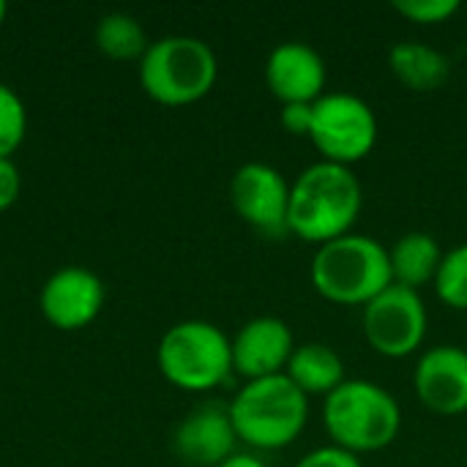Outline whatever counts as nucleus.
Segmentation results:
<instances>
[{"label": "nucleus", "mask_w": 467, "mask_h": 467, "mask_svg": "<svg viewBox=\"0 0 467 467\" xmlns=\"http://www.w3.org/2000/svg\"><path fill=\"white\" fill-rule=\"evenodd\" d=\"M361 205L364 189L358 175L350 167L320 159L290 183L287 233L323 246L350 233Z\"/></svg>", "instance_id": "1"}, {"label": "nucleus", "mask_w": 467, "mask_h": 467, "mask_svg": "<svg viewBox=\"0 0 467 467\" xmlns=\"http://www.w3.org/2000/svg\"><path fill=\"white\" fill-rule=\"evenodd\" d=\"M315 290L339 306H367L386 287H391L389 249L361 233H348L317 246L312 260Z\"/></svg>", "instance_id": "2"}, {"label": "nucleus", "mask_w": 467, "mask_h": 467, "mask_svg": "<svg viewBox=\"0 0 467 467\" xmlns=\"http://www.w3.org/2000/svg\"><path fill=\"white\" fill-rule=\"evenodd\" d=\"M323 427L334 446L361 457L397 441L402 410L383 386L372 380H345L323 397Z\"/></svg>", "instance_id": "3"}, {"label": "nucleus", "mask_w": 467, "mask_h": 467, "mask_svg": "<svg viewBox=\"0 0 467 467\" xmlns=\"http://www.w3.org/2000/svg\"><path fill=\"white\" fill-rule=\"evenodd\" d=\"M227 408L238 441L257 451L287 449L309 419V397L287 375L244 383Z\"/></svg>", "instance_id": "4"}, {"label": "nucleus", "mask_w": 467, "mask_h": 467, "mask_svg": "<svg viewBox=\"0 0 467 467\" xmlns=\"http://www.w3.org/2000/svg\"><path fill=\"white\" fill-rule=\"evenodd\" d=\"M219 77L213 49L194 36H164L140 60L142 90L167 107H186L211 93Z\"/></svg>", "instance_id": "5"}, {"label": "nucleus", "mask_w": 467, "mask_h": 467, "mask_svg": "<svg viewBox=\"0 0 467 467\" xmlns=\"http://www.w3.org/2000/svg\"><path fill=\"white\" fill-rule=\"evenodd\" d=\"M159 369L183 391H213L233 375V342L205 320L175 323L159 342Z\"/></svg>", "instance_id": "6"}, {"label": "nucleus", "mask_w": 467, "mask_h": 467, "mask_svg": "<svg viewBox=\"0 0 467 467\" xmlns=\"http://www.w3.org/2000/svg\"><path fill=\"white\" fill-rule=\"evenodd\" d=\"M380 137L375 109L356 93H326L312 104L309 140L323 161L350 167L372 153Z\"/></svg>", "instance_id": "7"}, {"label": "nucleus", "mask_w": 467, "mask_h": 467, "mask_svg": "<svg viewBox=\"0 0 467 467\" xmlns=\"http://www.w3.org/2000/svg\"><path fill=\"white\" fill-rule=\"evenodd\" d=\"M364 337L378 356L408 358L427 337L430 315L421 293L391 285L364 306Z\"/></svg>", "instance_id": "8"}, {"label": "nucleus", "mask_w": 467, "mask_h": 467, "mask_svg": "<svg viewBox=\"0 0 467 467\" xmlns=\"http://www.w3.org/2000/svg\"><path fill=\"white\" fill-rule=\"evenodd\" d=\"M230 202L235 213L257 233L268 238L287 235L290 183L276 167L265 161L241 164L230 181Z\"/></svg>", "instance_id": "9"}, {"label": "nucleus", "mask_w": 467, "mask_h": 467, "mask_svg": "<svg viewBox=\"0 0 467 467\" xmlns=\"http://www.w3.org/2000/svg\"><path fill=\"white\" fill-rule=\"evenodd\" d=\"M104 282L88 268H60L41 287V315L60 331H79L90 326L104 306Z\"/></svg>", "instance_id": "10"}, {"label": "nucleus", "mask_w": 467, "mask_h": 467, "mask_svg": "<svg viewBox=\"0 0 467 467\" xmlns=\"http://www.w3.org/2000/svg\"><path fill=\"white\" fill-rule=\"evenodd\" d=\"M413 391L419 402L438 416L467 413V350L457 345H438L421 353L413 372Z\"/></svg>", "instance_id": "11"}, {"label": "nucleus", "mask_w": 467, "mask_h": 467, "mask_svg": "<svg viewBox=\"0 0 467 467\" xmlns=\"http://www.w3.org/2000/svg\"><path fill=\"white\" fill-rule=\"evenodd\" d=\"M233 342V372L249 380L285 375L296 350L293 331L282 317L263 315L238 328Z\"/></svg>", "instance_id": "12"}, {"label": "nucleus", "mask_w": 467, "mask_h": 467, "mask_svg": "<svg viewBox=\"0 0 467 467\" xmlns=\"http://www.w3.org/2000/svg\"><path fill=\"white\" fill-rule=\"evenodd\" d=\"M326 60L304 41H282L265 60V85L282 104H315L326 96Z\"/></svg>", "instance_id": "13"}, {"label": "nucleus", "mask_w": 467, "mask_h": 467, "mask_svg": "<svg viewBox=\"0 0 467 467\" xmlns=\"http://www.w3.org/2000/svg\"><path fill=\"white\" fill-rule=\"evenodd\" d=\"M235 443L238 435L230 419V408L219 402L194 408L172 435L175 454L194 467H219L230 454H235Z\"/></svg>", "instance_id": "14"}, {"label": "nucleus", "mask_w": 467, "mask_h": 467, "mask_svg": "<svg viewBox=\"0 0 467 467\" xmlns=\"http://www.w3.org/2000/svg\"><path fill=\"white\" fill-rule=\"evenodd\" d=\"M285 375L306 397H328L345 383V364L331 345L306 342L293 350Z\"/></svg>", "instance_id": "15"}, {"label": "nucleus", "mask_w": 467, "mask_h": 467, "mask_svg": "<svg viewBox=\"0 0 467 467\" xmlns=\"http://www.w3.org/2000/svg\"><path fill=\"white\" fill-rule=\"evenodd\" d=\"M441 260L443 249L430 233H408L389 249L391 282L419 293L424 285L435 282Z\"/></svg>", "instance_id": "16"}, {"label": "nucleus", "mask_w": 467, "mask_h": 467, "mask_svg": "<svg viewBox=\"0 0 467 467\" xmlns=\"http://www.w3.org/2000/svg\"><path fill=\"white\" fill-rule=\"evenodd\" d=\"M389 66H391V74L410 90H419V93H430V90H438L449 74H451V63L449 57L430 47V44H421V41H400L391 47L389 52Z\"/></svg>", "instance_id": "17"}, {"label": "nucleus", "mask_w": 467, "mask_h": 467, "mask_svg": "<svg viewBox=\"0 0 467 467\" xmlns=\"http://www.w3.org/2000/svg\"><path fill=\"white\" fill-rule=\"evenodd\" d=\"M96 47L112 57V60H134L148 52V38H145V30L142 25L123 14V11H115V14H107L99 19L96 25Z\"/></svg>", "instance_id": "18"}, {"label": "nucleus", "mask_w": 467, "mask_h": 467, "mask_svg": "<svg viewBox=\"0 0 467 467\" xmlns=\"http://www.w3.org/2000/svg\"><path fill=\"white\" fill-rule=\"evenodd\" d=\"M432 287L446 306L457 312H467V244L443 252Z\"/></svg>", "instance_id": "19"}, {"label": "nucleus", "mask_w": 467, "mask_h": 467, "mask_svg": "<svg viewBox=\"0 0 467 467\" xmlns=\"http://www.w3.org/2000/svg\"><path fill=\"white\" fill-rule=\"evenodd\" d=\"M27 131V112L22 99L0 82V159H11V153L22 145Z\"/></svg>", "instance_id": "20"}, {"label": "nucleus", "mask_w": 467, "mask_h": 467, "mask_svg": "<svg viewBox=\"0 0 467 467\" xmlns=\"http://www.w3.org/2000/svg\"><path fill=\"white\" fill-rule=\"evenodd\" d=\"M391 5L416 25H441L460 11V0H394Z\"/></svg>", "instance_id": "21"}, {"label": "nucleus", "mask_w": 467, "mask_h": 467, "mask_svg": "<svg viewBox=\"0 0 467 467\" xmlns=\"http://www.w3.org/2000/svg\"><path fill=\"white\" fill-rule=\"evenodd\" d=\"M296 467H364L361 465V460L356 457V454H350V451H345V449H339V446H320V449H315V451H309V454H304Z\"/></svg>", "instance_id": "22"}, {"label": "nucleus", "mask_w": 467, "mask_h": 467, "mask_svg": "<svg viewBox=\"0 0 467 467\" xmlns=\"http://www.w3.org/2000/svg\"><path fill=\"white\" fill-rule=\"evenodd\" d=\"M282 129L293 137H309L312 129V104H282Z\"/></svg>", "instance_id": "23"}, {"label": "nucleus", "mask_w": 467, "mask_h": 467, "mask_svg": "<svg viewBox=\"0 0 467 467\" xmlns=\"http://www.w3.org/2000/svg\"><path fill=\"white\" fill-rule=\"evenodd\" d=\"M19 189H22V178L16 164L11 159H0V213L19 200Z\"/></svg>", "instance_id": "24"}, {"label": "nucleus", "mask_w": 467, "mask_h": 467, "mask_svg": "<svg viewBox=\"0 0 467 467\" xmlns=\"http://www.w3.org/2000/svg\"><path fill=\"white\" fill-rule=\"evenodd\" d=\"M219 467H268L260 457H254V454H246V451H235V454H230L224 462Z\"/></svg>", "instance_id": "25"}, {"label": "nucleus", "mask_w": 467, "mask_h": 467, "mask_svg": "<svg viewBox=\"0 0 467 467\" xmlns=\"http://www.w3.org/2000/svg\"><path fill=\"white\" fill-rule=\"evenodd\" d=\"M5 14H8V5H5V3L0 0V25L5 22Z\"/></svg>", "instance_id": "26"}]
</instances>
